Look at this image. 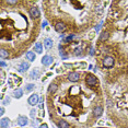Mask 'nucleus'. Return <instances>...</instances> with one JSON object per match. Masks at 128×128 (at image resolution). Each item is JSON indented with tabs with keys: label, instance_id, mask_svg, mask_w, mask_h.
Instances as JSON below:
<instances>
[{
	"label": "nucleus",
	"instance_id": "2",
	"mask_svg": "<svg viewBox=\"0 0 128 128\" xmlns=\"http://www.w3.org/2000/svg\"><path fill=\"white\" fill-rule=\"evenodd\" d=\"M86 84H88L89 86H95L98 84V79H96V77L90 74V76H86Z\"/></svg>",
	"mask_w": 128,
	"mask_h": 128
},
{
	"label": "nucleus",
	"instance_id": "30",
	"mask_svg": "<svg viewBox=\"0 0 128 128\" xmlns=\"http://www.w3.org/2000/svg\"><path fill=\"white\" fill-rule=\"evenodd\" d=\"M4 66H6V64H4V60H2V62H1V67H4Z\"/></svg>",
	"mask_w": 128,
	"mask_h": 128
},
{
	"label": "nucleus",
	"instance_id": "32",
	"mask_svg": "<svg viewBox=\"0 0 128 128\" xmlns=\"http://www.w3.org/2000/svg\"><path fill=\"white\" fill-rule=\"evenodd\" d=\"M90 54H91V55L94 54V49H91V53H90Z\"/></svg>",
	"mask_w": 128,
	"mask_h": 128
},
{
	"label": "nucleus",
	"instance_id": "11",
	"mask_svg": "<svg viewBox=\"0 0 128 128\" xmlns=\"http://www.w3.org/2000/svg\"><path fill=\"white\" fill-rule=\"evenodd\" d=\"M44 46L46 49H50L52 47H53V40L52 38H45L44 40Z\"/></svg>",
	"mask_w": 128,
	"mask_h": 128
},
{
	"label": "nucleus",
	"instance_id": "25",
	"mask_svg": "<svg viewBox=\"0 0 128 128\" xmlns=\"http://www.w3.org/2000/svg\"><path fill=\"white\" fill-rule=\"evenodd\" d=\"M9 103H10V98H7L4 102H2V104H9Z\"/></svg>",
	"mask_w": 128,
	"mask_h": 128
},
{
	"label": "nucleus",
	"instance_id": "6",
	"mask_svg": "<svg viewBox=\"0 0 128 128\" xmlns=\"http://www.w3.org/2000/svg\"><path fill=\"white\" fill-rule=\"evenodd\" d=\"M28 68H30V64H28V62H22L18 66V71L19 72H24V71H26Z\"/></svg>",
	"mask_w": 128,
	"mask_h": 128
},
{
	"label": "nucleus",
	"instance_id": "24",
	"mask_svg": "<svg viewBox=\"0 0 128 128\" xmlns=\"http://www.w3.org/2000/svg\"><path fill=\"white\" fill-rule=\"evenodd\" d=\"M74 54L76 55H80L81 54V48H76V50H74Z\"/></svg>",
	"mask_w": 128,
	"mask_h": 128
},
{
	"label": "nucleus",
	"instance_id": "20",
	"mask_svg": "<svg viewBox=\"0 0 128 128\" xmlns=\"http://www.w3.org/2000/svg\"><path fill=\"white\" fill-rule=\"evenodd\" d=\"M0 57H1V59H6V58L9 57V53L6 49L1 48V50H0Z\"/></svg>",
	"mask_w": 128,
	"mask_h": 128
},
{
	"label": "nucleus",
	"instance_id": "17",
	"mask_svg": "<svg viewBox=\"0 0 128 128\" xmlns=\"http://www.w3.org/2000/svg\"><path fill=\"white\" fill-rule=\"evenodd\" d=\"M57 125H58V127L59 128H70L69 124L67 123V122H65V120H59L57 123Z\"/></svg>",
	"mask_w": 128,
	"mask_h": 128
},
{
	"label": "nucleus",
	"instance_id": "1",
	"mask_svg": "<svg viewBox=\"0 0 128 128\" xmlns=\"http://www.w3.org/2000/svg\"><path fill=\"white\" fill-rule=\"evenodd\" d=\"M114 65H115V59L112 56L104 57V59H103V67H104V68H107V69L112 68Z\"/></svg>",
	"mask_w": 128,
	"mask_h": 128
},
{
	"label": "nucleus",
	"instance_id": "5",
	"mask_svg": "<svg viewBox=\"0 0 128 128\" xmlns=\"http://www.w3.org/2000/svg\"><path fill=\"white\" fill-rule=\"evenodd\" d=\"M53 62H54V58L52 56H49V55H45V56L42 58V65L43 66H49V65H52Z\"/></svg>",
	"mask_w": 128,
	"mask_h": 128
},
{
	"label": "nucleus",
	"instance_id": "4",
	"mask_svg": "<svg viewBox=\"0 0 128 128\" xmlns=\"http://www.w3.org/2000/svg\"><path fill=\"white\" fill-rule=\"evenodd\" d=\"M38 100H40V98H38V94H32L30 98H28V104H30L31 106H34V105H36L37 103H38Z\"/></svg>",
	"mask_w": 128,
	"mask_h": 128
},
{
	"label": "nucleus",
	"instance_id": "7",
	"mask_svg": "<svg viewBox=\"0 0 128 128\" xmlns=\"http://www.w3.org/2000/svg\"><path fill=\"white\" fill-rule=\"evenodd\" d=\"M79 78H80V74L78 72H70L68 74V80L71 81V82H77L79 81Z\"/></svg>",
	"mask_w": 128,
	"mask_h": 128
},
{
	"label": "nucleus",
	"instance_id": "22",
	"mask_svg": "<svg viewBox=\"0 0 128 128\" xmlns=\"http://www.w3.org/2000/svg\"><path fill=\"white\" fill-rule=\"evenodd\" d=\"M74 35H70V36H67L66 37V40H65V42H67V43H68V42H71V40H72V38H74Z\"/></svg>",
	"mask_w": 128,
	"mask_h": 128
},
{
	"label": "nucleus",
	"instance_id": "8",
	"mask_svg": "<svg viewBox=\"0 0 128 128\" xmlns=\"http://www.w3.org/2000/svg\"><path fill=\"white\" fill-rule=\"evenodd\" d=\"M55 30H56L58 33H62V32H65V31H66V25H65V23H62V22L56 23V25H55Z\"/></svg>",
	"mask_w": 128,
	"mask_h": 128
},
{
	"label": "nucleus",
	"instance_id": "33",
	"mask_svg": "<svg viewBox=\"0 0 128 128\" xmlns=\"http://www.w3.org/2000/svg\"><path fill=\"white\" fill-rule=\"evenodd\" d=\"M98 128H102V127H98Z\"/></svg>",
	"mask_w": 128,
	"mask_h": 128
},
{
	"label": "nucleus",
	"instance_id": "9",
	"mask_svg": "<svg viewBox=\"0 0 128 128\" xmlns=\"http://www.w3.org/2000/svg\"><path fill=\"white\" fill-rule=\"evenodd\" d=\"M102 113H103V107L100 106V105L95 106L94 108H93V115H94L95 117H98V116H101Z\"/></svg>",
	"mask_w": 128,
	"mask_h": 128
},
{
	"label": "nucleus",
	"instance_id": "19",
	"mask_svg": "<svg viewBox=\"0 0 128 128\" xmlns=\"http://www.w3.org/2000/svg\"><path fill=\"white\" fill-rule=\"evenodd\" d=\"M57 89H58V86H57V84L52 83L50 86H49V88H48V93H55V92L57 91Z\"/></svg>",
	"mask_w": 128,
	"mask_h": 128
},
{
	"label": "nucleus",
	"instance_id": "14",
	"mask_svg": "<svg viewBox=\"0 0 128 128\" xmlns=\"http://www.w3.org/2000/svg\"><path fill=\"white\" fill-rule=\"evenodd\" d=\"M25 56H26V59L30 60V62H34V60H35V58H36L35 54H34L33 52H28Z\"/></svg>",
	"mask_w": 128,
	"mask_h": 128
},
{
	"label": "nucleus",
	"instance_id": "23",
	"mask_svg": "<svg viewBox=\"0 0 128 128\" xmlns=\"http://www.w3.org/2000/svg\"><path fill=\"white\" fill-rule=\"evenodd\" d=\"M7 4H18V1H16V0H13V1L12 0H9V1H7Z\"/></svg>",
	"mask_w": 128,
	"mask_h": 128
},
{
	"label": "nucleus",
	"instance_id": "10",
	"mask_svg": "<svg viewBox=\"0 0 128 128\" xmlns=\"http://www.w3.org/2000/svg\"><path fill=\"white\" fill-rule=\"evenodd\" d=\"M18 124L20 126H25V125L28 124V120L25 116H19L18 117Z\"/></svg>",
	"mask_w": 128,
	"mask_h": 128
},
{
	"label": "nucleus",
	"instance_id": "15",
	"mask_svg": "<svg viewBox=\"0 0 128 128\" xmlns=\"http://www.w3.org/2000/svg\"><path fill=\"white\" fill-rule=\"evenodd\" d=\"M34 50H35L37 54H42L43 53V45L40 44V43H36L35 46H34Z\"/></svg>",
	"mask_w": 128,
	"mask_h": 128
},
{
	"label": "nucleus",
	"instance_id": "29",
	"mask_svg": "<svg viewBox=\"0 0 128 128\" xmlns=\"http://www.w3.org/2000/svg\"><path fill=\"white\" fill-rule=\"evenodd\" d=\"M40 128H48V127L46 124H44V125H42V126H40Z\"/></svg>",
	"mask_w": 128,
	"mask_h": 128
},
{
	"label": "nucleus",
	"instance_id": "31",
	"mask_svg": "<svg viewBox=\"0 0 128 128\" xmlns=\"http://www.w3.org/2000/svg\"><path fill=\"white\" fill-rule=\"evenodd\" d=\"M46 24H47V22H46V21H44V23H43V28H44V26H46Z\"/></svg>",
	"mask_w": 128,
	"mask_h": 128
},
{
	"label": "nucleus",
	"instance_id": "26",
	"mask_svg": "<svg viewBox=\"0 0 128 128\" xmlns=\"http://www.w3.org/2000/svg\"><path fill=\"white\" fill-rule=\"evenodd\" d=\"M4 71H1V83H4Z\"/></svg>",
	"mask_w": 128,
	"mask_h": 128
},
{
	"label": "nucleus",
	"instance_id": "13",
	"mask_svg": "<svg viewBox=\"0 0 128 128\" xmlns=\"http://www.w3.org/2000/svg\"><path fill=\"white\" fill-rule=\"evenodd\" d=\"M10 125V119L4 117L1 119V123H0V126H1V128H7L8 126Z\"/></svg>",
	"mask_w": 128,
	"mask_h": 128
},
{
	"label": "nucleus",
	"instance_id": "3",
	"mask_svg": "<svg viewBox=\"0 0 128 128\" xmlns=\"http://www.w3.org/2000/svg\"><path fill=\"white\" fill-rule=\"evenodd\" d=\"M28 12H30V16L33 19H37L40 16V10H38V8L37 7H31Z\"/></svg>",
	"mask_w": 128,
	"mask_h": 128
},
{
	"label": "nucleus",
	"instance_id": "16",
	"mask_svg": "<svg viewBox=\"0 0 128 128\" xmlns=\"http://www.w3.org/2000/svg\"><path fill=\"white\" fill-rule=\"evenodd\" d=\"M110 38V34L107 33V32H103V33L100 35V40L101 42H105V40H107Z\"/></svg>",
	"mask_w": 128,
	"mask_h": 128
},
{
	"label": "nucleus",
	"instance_id": "28",
	"mask_svg": "<svg viewBox=\"0 0 128 128\" xmlns=\"http://www.w3.org/2000/svg\"><path fill=\"white\" fill-rule=\"evenodd\" d=\"M35 113H36V112H35V110H31V116H32V117H34Z\"/></svg>",
	"mask_w": 128,
	"mask_h": 128
},
{
	"label": "nucleus",
	"instance_id": "18",
	"mask_svg": "<svg viewBox=\"0 0 128 128\" xmlns=\"http://www.w3.org/2000/svg\"><path fill=\"white\" fill-rule=\"evenodd\" d=\"M22 95H23V91L21 89H16V91L13 92V96L16 98H22Z\"/></svg>",
	"mask_w": 128,
	"mask_h": 128
},
{
	"label": "nucleus",
	"instance_id": "21",
	"mask_svg": "<svg viewBox=\"0 0 128 128\" xmlns=\"http://www.w3.org/2000/svg\"><path fill=\"white\" fill-rule=\"evenodd\" d=\"M34 88H35V86L34 84H32V83H30V84H28L26 86V88H25V91H28V92H30V91H32Z\"/></svg>",
	"mask_w": 128,
	"mask_h": 128
},
{
	"label": "nucleus",
	"instance_id": "12",
	"mask_svg": "<svg viewBox=\"0 0 128 128\" xmlns=\"http://www.w3.org/2000/svg\"><path fill=\"white\" fill-rule=\"evenodd\" d=\"M40 70H38V68H35L33 71L31 72L30 77H31V79H37V78L40 77Z\"/></svg>",
	"mask_w": 128,
	"mask_h": 128
},
{
	"label": "nucleus",
	"instance_id": "27",
	"mask_svg": "<svg viewBox=\"0 0 128 128\" xmlns=\"http://www.w3.org/2000/svg\"><path fill=\"white\" fill-rule=\"evenodd\" d=\"M4 107H1V110H0V115H4Z\"/></svg>",
	"mask_w": 128,
	"mask_h": 128
}]
</instances>
